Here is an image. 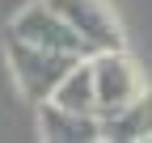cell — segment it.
Returning a JSON list of instances; mask_svg holds the SVG:
<instances>
[{
	"label": "cell",
	"mask_w": 152,
	"mask_h": 143,
	"mask_svg": "<svg viewBox=\"0 0 152 143\" xmlns=\"http://www.w3.org/2000/svg\"><path fill=\"white\" fill-rule=\"evenodd\" d=\"M4 55H9V67H13V80L21 88L26 101H47L51 88L59 84V76L76 63V55H64V51H47V46H34V42H21L9 34L4 42Z\"/></svg>",
	"instance_id": "6da1fadb"
},
{
	"label": "cell",
	"mask_w": 152,
	"mask_h": 143,
	"mask_svg": "<svg viewBox=\"0 0 152 143\" xmlns=\"http://www.w3.org/2000/svg\"><path fill=\"white\" fill-rule=\"evenodd\" d=\"M9 34H13V38H21V42L47 46V51H64V55H76V59H85V55H89V51H85V42L76 38V30H72L64 17L47 4V0H34V4H26L21 13L13 17Z\"/></svg>",
	"instance_id": "277c9868"
},
{
	"label": "cell",
	"mask_w": 152,
	"mask_h": 143,
	"mask_svg": "<svg viewBox=\"0 0 152 143\" xmlns=\"http://www.w3.org/2000/svg\"><path fill=\"white\" fill-rule=\"evenodd\" d=\"M102 139L110 143H140V139H152V93H144L135 101L118 105L114 114H102Z\"/></svg>",
	"instance_id": "8992f818"
},
{
	"label": "cell",
	"mask_w": 152,
	"mask_h": 143,
	"mask_svg": "<svg viewBox=\"0 0 152 143\" xmlns=\"http://www.w3.org/2000/svg\"><path fill=\"white\" fill-rule=\"evenodd\" d=\"M47 4L76 30V38L85 42L89 55L123 46V25H118V17H114V9L106 0H47Z\"/></svg>",
	"instance_id": "3957f363"
},
{
	"label": "cell",
	"mask_w": 152,
	"mask_h": 143,
	"mask_svg": "<svg viewBox=\"0 0 152 143\" xmlns=\"http://www.w3.org/2000/svg\"><path fill=\"white\" fill-rule=\"evenodd\" d=\"M47 101H55V105H64V110H76V114H97V97H93V67H89V55L85 59H76L64 76H59V84L51 88V97Z\"/></svg>",
	"instance_id": "52a82bcc"
},
{
	"label": "cell",
	"mask_w": 152,
	"mask_h": 143,
	"mask_svg": "<svg viewBox=\"0 0 152 143\" xmlns=\"http://www.w3.org/2000/svg\"><path fill=\"white\" fill-rule=\"evenodd\" d=\"M38 135L47 143H97L102 122L97 114H76L55 101H38Z\"/></svg>",
	"instance_id": "5b68a950"
},
{
	"label": "cell",
	"mask_w": 152,
	"mask_h": 143,
	"mask_svg": "<svg viewBox=\"0 0 152 143\" xmlns=\"http://www.w3.org/2000/svg\"><path fill=\"white\" fill-rule=\"evenodd\" d=\"M89 67H93V97H97V118L102 114H114L118 105L135 101L144 93V76H140V63L127 55V51H97L89 55Z\"/></svg>",
	"instance_id": "7a4b0ae2"
}]
</instances>
